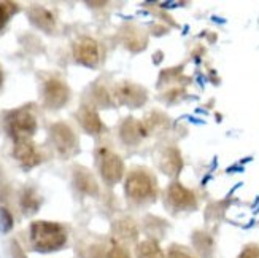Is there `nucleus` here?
I'll return each instance as SVG.
<instances>
[{
  "label": "nucleus",
  "mask_w": 259,
  "mask_h": 258,
  "mask_svg": "<svg viewBox=\"0 0 259 258\" xmlns=\"http://www.w3.org/2000/svg\"><path fill=\"white\" fill-rule=\"evenodd\" d=\"M5 129L15 142L29 140L37 129V120L27 108H18L10 112L5 118Z\"/></svg>",
  "instance_id": "f03ea898"
},
{
  "label": "nucleus",
  "mask_w": 259,
  "mask_h": 258,
  "mask_svg": "<svg viewBox=\"0 0 259 258\" xmlns=\"http://www.w3.org/2000/svg\"><path fill=\"white\" fill-rule=\"evenodd\" d=\"M167 198L170 201V204L178 209H188L194 206V195L180 183H172L168 187Z\"/></svg>",
  "instance_id": "9d476101"
},
{
  "label": "nucleus",
  "mask_w": 259,
  "mask_h": 258,
  "mask_svg": "<svg viewBox=\"0 0 259 258\" xmlns=\"http://www.w3.org/2000/svg\"><path fill=\"white\" fill-rule=\"evenodd\" d=\"M80 123L83 129L89 134H99L102 131V121H100L99 115L91 108H83L80 112Z\"/></svg>",
  "instance_id": "2eb2a0df"
},
{
  "label": "nucleus",
  "mask_w": 259,
  "mask_h": 258,
  "mask_svg": "<svg viewBox=\"0 0 259 258\" xmlns=\"http://www.w3.org/2000/svg\"><path fill=\"white\" fill-rule=\"evenodd\" d=\"M4 83V72H2V67H0V88H2Z\"/></svg>",
  "instance_id": "b1692460"
},
{
  "label": "nucleus",
  "mask_w": 259,
  "mask_h": 258,
  "mask_svg": "<svg viewBox=\"0 0 259 258\" xmlns=\"http://www.w3.org/2000/svg\"><path fill=\"white\" fill-rule=\"evenodd\" d=\"M119 134H121L122 142H126L127 145H134L146 136V131H145V128L140 121H135V120L129 118L122 123Z\"/></svg>",
  "instance_id": "9b49d317"
},
{
  "label": "nucleus",
  "mask_w": 259,
  "mask_h": 258,
  "mask_svg": "<svg viewBox=\"0 0 259 258\" xmlns=\"http://www.w3.org/2000/svg\"><path fill=\"white\" fill-rule=\"evenodd\" d=\"M73 182H75L78 190H81L83 193H86L89 196H96L99 193V187H97L94 175L88 169H83V167H76L75 169Z\"/></svg>",
  "instance_id": "f8f14e48"
},
{
  "label": "nucleus",
  "mask_w": 259,
  "mask_h": 258,
  "mask_svg": "<svg viewBox=\"0 0 259 258\" xmlns=\"http://www.w3.org/2000/svg\"><path fill=\"white\" fill-rule=\"evenodd\" d=\"M69 88L58 78H51L43 86V102L48 108H61L69 100Z\"/></svg>",
  "instance_id": "20e7f679"
},
{
  "label": "nucleus",
  "mask_w": 259,
  "mask_h": 258,
  "mask_svg": "<svg viewBox=\"0 0 259 258\" xmlns=\"http://www.w3.org/2000/svg\"><path fill=\"white\" fill-rule=\"evenodd\" d=\"M115 97L124 105L140 107L145 102L146 93L142 86L135 85V83H119L115 88Z\"/></svg>",
  "instance_id": "0eeeda50"
},
{
  "label": "nucleus",
  "mask_w": 259,
  "mask_h": 258,
  "mask_svg": "<svg viewBox=\"0 0 259 258\" xmlns=\"http://www.w3.org/2000/svg\"><path fill=\"white\" fill-rule=\"evenodd\" d=\"M126 193L134 199H145L153 193V180L143 172H132L126 180Z\"/></svg>",
  "instance_id": "423d86ee"
},
{
  "label": "nucleus",
  "mask_w": 259,
  "mask_h": 258,
  "mask_svg": "<svg viewBox=\"0 0 259 258\" xmlns=\"http://www.w3.org/2000/svg\"><path fill=\"white\" fill-rule=\"evenodd\" d=\"M50 136L51 142L54 145V149L58 150L59 155L62 156H69L75 152L76 149V137L73 131L64 125V123H56L50 129Z\"/></svg>",
  "instance_id": "7ed1b4c3"
},
{
  "label": "nucleus",
  "mask_w": 259,
  "mask_h": 258,
  "mask_svg": "<svg viewBox=\"0 0 259 258\" xmlns=\"http://www.w3.org/2000/svg\"><path fill=\"white\" fill-rule=\"evenodd\" d=\"M113 233L115 236L121 241H134L137 238V228H135L134 222L131 220H119L115 223L113 227Z\"/></svg>",
  "instance_id": "f3484780"
},
{
  "label": "nucleus",
  "mask_w": 259,
  "mask_h": 258,
  "mask_svg": "<svg viewBox=\"0 0 259 258\" xmlns=\"http://www.w3.org/2000/svg\"><path fill=\"white\" fill-rule=\"evenodd\" d=\"M167 258H193L189 253L183 252V250H178V249H172L170 252H168Z\"/></svg>",
  "instance_id": "5701e85b"
},
{
  "label": "nucleus",
  "mask_w": 259,
  "mask_h": 258,
  "mask_svg": "<svg viewBox=\"0 0 259 258\" xmlns=\"http://www.w3.org/2000/svg\"><path fill=\"white\" fill-rule=\"evenodd\" d=\"M19 204H21L22 210H24L26 214H35V212L40 209L41 198L37 195L35 190L27 188V190H24V192H22Z\"/></svg>",
  "instance_id": "dca6fc26"
},
{
  "label": "nucleus",
  "mask_w": 259,
  "mask_h": 258,
  "mask_svg": "<svg viewBox=\"0 0 259 258\" xmlns=\"http://www.w3.org/2000/svg\"><path fill=\"white\" fill-rule=\"evenodd\" d=\"M16 11V7L13 4H2L0 2V29H4L8 22L10 16Z\"/></svg>",
  "instance_id": "aec40b11"
},
{
  "label": "nucleus",
  "mask_w": 259,
  "mask_h": 258,
  "mask_svg": "<svg viewBox=\"0 0 259 258\" xmlns=\"http://www.w3.org/2000/svg\"><path fill=\"white\" fill-rule=\"evenodd\" d=\"M29 19L32 21V24H35L38 29L45 30V32H53L54 30V26H56V21L53 18V15L47 8L43 7H30L29 11Z\"/></svg>",
  "instance_id": "ddd939ff"
},
{
  "label": "nucleus",
  "mask_w": 259,
  "mask_h": 258,
  "mask_svg": "<svg viewBox=\"0 0 259 258\" xmlns=\"http://www.w3.org/2000/svg\"><path fill=\"white\" fill-rule=\"evenodd\" d=\"M67 241V234L59 223L33 222L30 225V242L33 250L48 253L59 250Z\"/></svg>",
  "instance_id": "f257e3e1"
},
{
  "label": "nucleus",
  "mask_w": 259,
  "mask_h": 258,
  "mask_svg": "<svg viewBox=\"0 0 259 258\" xmlns=\"http://www.w3.org/2000/svg\"><path fill=\"white\" fill-rule=\"evenodd\" d=\"M75 59L88 67H94L99 62V45L89 37H81L73 45Z\"/></svg>",
  "instance_id": "39448f33"
},
{
  "label": "nucleus",
  "mask_w": 259,
  "mask_h": 258,
  "mask_svg": "<svg viewBox=\"0 0 259 258\" xmlns=\"http://www.w3.org/2000/svg\"><path fill=\"white\" fill-rule=\"evenodd\" d=\"M239 258H259V247L257 245H248L242 250Z\"/></svg>",
  "instance_id": "4be33fe9"
},
{
  "label": "nucleus",
  "mask_w": 259,
  "mask_h": 258,
  "mask_svg": "<svg viewBox=\"0 0 259 258\" xmlns=\"http://www.w3.org/2000/svg\"><path fill=\"white\" fill-rule=\"evenodd\" d=\"M107 258H131V256H129V252L124 247H121V245H115V247L108 252Z\"/></svg>",
  "instance_id": "412c9836"
},
{
  "label": "nucleus",
  "mask_w": 259,
  "mask_h": 258,
  "mask_svg": "<svg viewBox=\"0 0 259 258\" xmlns=\"http://www.w3.org/2000/svg\"><path fill=\"white\" fill-rule=\"evenodd\" d=\"M122 171H124V166L118 155L115 153H105L102 158V164H100V174H102L104 180L110 185H113L121 180Z\"/></svg>",
  "instance_id": "6e6552de"
},
{
  "label": "nucleus",
  "mask_w": 259,
  "mask_h": 258,
  "mask_svg": "<svg viewBox=\"0 0 259 258\" xmlns=\"http://www.w3.org/2000/svg\"><path fill=\"white\" fill-rule=\"evenodd\" d=\"M13 228V215L10 214V210L0 206V233L7 234Z\"/></svg>",
  "instance_id": "6ab92c4d"
},
{
  "label": "nucleus",
  "mask_w": 259,
  "mask_h": 258,
  "mask_svg": "<svg viewBox=\"0 0 259 258\" xmlns=\"http://www.w3.org/2000/svg\"><path fill=\"white\" fill-rule=\"evenodd\" d=\"M13 156L24 166V167H33L41 161L40 153L35 150V147L29 142V140H19L15 142V149H13Z\"/></svg>",
  "instance_id": "1a4fd4ad"
},
{
  "label": "nucleus",
  "mask_w": 259,
  "mask_h": 258,
  "mask_svg": "<svg viewBox=\"0 0 259 258\" xmlns=\"http://www.w3.org/2000/svg\"><path fill=\"white\" fill-rule=\"evenodd\" d=\"M137 258H164V253L157 242L143 241L137 245Z\"/></svg>",
  "instance_id": "a211bd4d"
},
{
  "label": "nucleus",
  "mask_w": 259,
  "mask_h": 258,
  "mask_svg": "<svg viewBox=\"0 0 259 258\" xmlns=\"http://www.w3.org/2000/svg\"><path fill=\"white\" fill-rule=\"evenodd\" d=\"M182 156H180L177 149H167L162 152L161 160H159V167L167 174V175H177L182 169Z\"/></svg>",
  "instance_id": "4468645a"
}]
</instances>
